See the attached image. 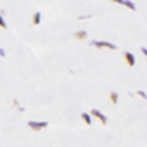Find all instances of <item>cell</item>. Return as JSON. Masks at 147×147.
I'll return each mask as SVG.
<instances>
[{
    "mask_svg": "<svg viewBox=\"0 0 147 147\" xmlns=\"http://www.w3.org/2000/svg\"><path fill=\"white\" fill-rule=\"evenodd\" d=\"M115 3H123V0H113Z\"/></svg>",
    "mask_w": 147,
    "mask_h": 147,
    "instance_id": "cell-13",
    "label": "cell"
},
{
    "mask_svg": "<svg viewBox=\"0 0 147 147\" xmlns=\"http://www.w3.org/2000/svg\"><path fill=\"white\" fill-rule=\"evenodd\" d=\"M91 45L96 46V48H110V50H116V45L108 43V41H92Z\"/></svg>",
    "mask_w": 147,
    "mask_h": 147,
    "instance_id": "cell-2",
    "label": "cell"
},
{
    "mask_svg": "<svg viewBox=\"0 0 147 147\" xmlns=\"http://www.w3.org/2000/svg\"><path fill=\"white\" fill-rule=\"evenodd\" d=\"M110 99H111V103H118V94H116V92H111Z\"/></svg>",
    "mask_w": 147,
    "mask_h": 147,
    "instance_id": "cell-9",
    "label": "cell"
},
{
    "mask_svg": "<svg viewBox=\"0 0 147 147\" xmlns=\"http://www.w3.org/2000/svg\"><path fill=\"white\" fill-rule=\"evenodd\" d=\"M41 22V12H34V16H33V24H39Z\"/></svg>",
    "mask_w": 147,
    "mask_h": 147,
    "instance_id": "cell-7",
    "label": "cell"
},
{
    "mask_svg": "<svg viewBox=\"0 0 147 147\" xmlns=\"http://www.w3.org/2000/svg\"><path fill=\"white\" fill-rule=\"evenodd\" d=\"M91 115H92V116H96V118H98V120H99L103 125H106V123H108V118H106V115H103L99 110H91Z\"/></svg>",
    "mask_w": 147,
    "mask_h": 147,
    "instance_id": "cell-3",
    "label": "cell"
},
{
    "mask_svg": "<svg viewBox=\"0 0 147 147\" xmlns=\"http://www.w3.org/2000/svg\"><path fill=\"white\" fill-rule=\"evenodd\" d=\"M121 5H127L130 10H135V9H137V7H135V3H134V2H130V0H123V3H121Z\"/></svg>",
    "mask_w": 147,
    "mask_h": 147,
    "instance_id": "cell-8",
    "label": "cell"
},
{
    "mask_svg": "<svg viewBox=\"0 0 147 147\" xmlns=\"http://www.w3.org/2000/svg\"><path fill=\"white\" fill-rule=\"evenodd\" d=\"M74 38H75V39H86V38H87V33H86V31H77V33L74 34Z\"/></svg>",
    "mask_w": 147,
    "mask_h": 147,
    "instance_id": "cell-6",
    "label": "cell"
},
{
    "mask_svg": "<svg viewBox=\"0 0 147 147\" xmlns=\"http://www.w3.org/2000/svg\"><path fill=\"white\" fill-rule=\"evenodd\" d=\"M0 28L7 29V22H5V21H3V17H2V12H0Z\"/></svg>",
    "mask_w": 147,
    "mask_h": 147,
    "instance_id": "cell-10",
    "label": "cell"
},
{
    "mask_svg": "<svg viewBox=\"0 0 147 147\" xmlns=\"http://www.w3.org/2000/svg\"><path fill=\"white\" fill-rule=\"evenodd\" d=\"M0 57H5V51H3V48H0Z\"/></svg>",
    "mask_w": 147,
    "mask_h": 147,
    "instance_id": "cell-12",
    "label": "cell"
},
{
    "mask_svg": "<svg viewBox=\"0 0 147 147\" xmlns=\"http://www.w3.org/2000/svg\"><path fill=\"white\" fill-rule=\"evenodd\" d=\"M125 60H127V63H128L130 67H134V65H135V57H134L130 51H127V53H125Z\"/></svg>",
    "mask_w": 147,
    "mask_h": 147,
    "instance_id": "cell-4",
    "label": "cell"
},
{
    "mask_svg": "<svg viewBox=\"0 0 147 147\" xmlns=\"http://www.w3.org/2000/svg\"><path fill=\"white\" fill-rule=\"evenodd\" d=\"M28 125H29V128H31V130H43V128H46V125H48V123H46V121H34V120H29V121H28Z\"/></svg>",
    "mask_w": 147,
    "mask_h": 147,
    "instance_id": "cell-1",
    "label": "cell"
},
{
    "mask_svg": "<svg viewBox=\"0 0 147 147\" xmlns=\"http://www.w3.org/2000/svg\"><path fill=\"white\" fill-rule=\"evenodd\" d=\"M139 96H140V98H144V99H146V92H144V91H139Z\"/></svg>",
    "mask_w": 147,
    "mask_h": 147,
    "instance_id": "cell-11",
    "label": "cell"
},
{
    "mask_svg": "<svg viewBox=\"0 0 147 147\" xmlns=\"http://www.w3.org/2000/svg\"><path fill=\"white\" fill-rule=\"evenodd\" d=\"M80 118H82L87 125H91V123H92V118H91V115H89V113H82V115H80Z\"/></svg>",
    "mask_w": 147,
    "mask_h": 147,
    "instance_id": "cell-5",
    "label": "cell"
}]
</instances>
